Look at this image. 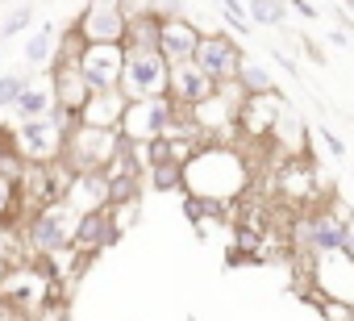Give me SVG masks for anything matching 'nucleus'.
<instances>
[{
    "label": "nucleus",
    "instance_id": "f257e3e1",
    "mask_svg": "<svg viewBox=\"0 0 354 321\" xmlns=\"http://www.w3.org/2000/svg\"><path fill=\"white\" fill-rule=\"evenodd\" d=\"M184 180H188V192H196V196L234 201V196L246 192L250 172L230 146H201L184 163Z\"/></svg>",
    "mask_w": 354,
    "mask_h": 321
},
{
    "label": "nucleus",
    "instance_id": "f03ea898",
    "mask_svg": "<svg viewBox=\"0 0 354 321\" xmlns=\"http://www.w3.org/2000/svg\"><path fill=\"white\" fill-rule=\"evenodd\" d=\"M121 150V129L113 125H92V121H75L67 129V146H63V163L71 172H109L113 158Z\"/></svg>",
    "mask_w": 354,
    "mask_h": 321
},
{
    "label": "nucleus",
    "instance_id": "7ed1b4c3",
    "mask_svg": "<svg viewBox=\"0 0 354 321\" xmlns=\"http://www.w3.org/2000/svg\"><path fill=\"white\" fill-rule=\"evenodd\" d=\"M67 129H71V117L55 104V109L42 113V117L17 121L13 138H17V146H21V154L30 158V163H59V158H63V146H67Z\"/></svg>",
    "mask_w": 354,
    "mask_h": 321
},
{
    "label": "nucleus",
    "instance_id": "20e7f679",
    "mask_svg": "<svg viewBox=\"0 0 354 321\" xmlns=\"http://www.w3.org/2000/svg\"><path fill=\"white\" fill-rule=\"evenodd\" d=\"M75 209L59 196V201H46L30 213V226H26V238L38 255H63L71 250V234H75Z\"/></svg>",
    "mask_w": 354,
    "mask_h": 321
},
{
    "label": "nucleus",
    "instance_id": "39448f33",
    "mask_svg": "<svg viewBox=\"0 0 354 321\" xmlns=\"http://www.w3.org/2000/svg\"><path fill=\"white\" fill-rule=\"evenodd\" d=\"M121 92L129 100H150L171 92V63L162 51H125V75H121Z\"/></svg>",
    "mask_w": 354,
    "mask_h": 321
},
{
    "label": "nucleus",
    "instance_id": "423d86ee",
    "mask_svg": "<svg viewBox=\"0 0 354 321\" xmlns=\"http://www.w3.org/2000/svg\"><path fill=\"white\" fill-rule=\"evenodd\" d=\"M121 230H125V226L117 221L113 205H104V209H88V213H80V217H75L71 250H75V255H84V259H92V255H100V250L117 246V242H121Z\"/></svg>",
    "mask_w": 354,
    "mask_h": 321
},
{
    "label": "nucleus",
    "instance_id": "0eeeda50",
    "mask_svg": "<svg viewBox=\"0 0 354 321\" xmlns=\"http://www.w3.org/2000/svg\"><path fill=\"white\" fill-rule=\"evenodd\" d=\"M350 238V221H337L333 213H308L296 221V255H342Z\"/></svg>",
    "mask_w": 354,
    "mask_h": 321
},
{
    "label": "nucleus",
    "instance_id": "6e6552de",
    "mask_svg": "<svg viewBox=\"0 0 354 321\" xmlns=\"http://www.w3.org/2000/svg\"><path fill=\"white\" fill-rule=\"evenodd\" d=\"M80 67L92 84V92H113L121 88L125 75V42H88V51L80 55Z\"/></svg>",
    "mask_w": 354,
    "mask_h": 321
},
{
    "label": "nucleus",
    "instance_id": "1a4fd4ad",
    "mask_svg": "<svg viewBox=\"0 0 354 321\" xmlns=\"http://www.w3.org/2000/svg\"><path fill=\"white\" fill-rule=\"evenodd\" d=\"M50 92H55V104L71 117V125L84 117L88 100H92V84H88L84 67L71 63V59H55V67H50Z\"/></svg>",
    "mask_w": 354,
    "mask_h": 321
},
{
    "label": "nucleus",
    "instance_id": "9d476101",
    "mask_svg": "<svg viewBox=\"0 0 354 321\" xmlns=\"http://www.w3.org/2000/svg\"><path fill=\"white\" fill-rule=\"evenodd\" d=\"M196 63H201L217 84H234L246 59H242V46H238L230 34H205L201 46H196Z\"/></svg>",
    "mask_w": 354,
    "mask_h": 321
},
{
    "label": "nucleus",
    "instance_id": "9b49d317",
    "mask_svg": "<svg viewBox=\"0 0 354 321\" xmlns=\"http://www.w3.org/2000/svg\"><path fill=\"white\" fill-rule=\"evenodd\" d=\"M75 26H80V34H84L88 42H125L129 17H125V9H121V0H92Z\"/></svg>",
    "mask_w": 354,
    "mask_h": 321
},
{
    "label": "nucleus",
    "instance_id": "f8f14e48",
    "mask_svg": "<svg viewBox=\"0 0 354 321\" xmlns=\"http://www.w3.org/2000/svg\"><path fill=\"white\" fill-rule=\"evenodd\" d=\"M221 92V84L196 63V59H184V63H171V96L180 100L184 109H196L205 100H213Z\"/></svg>",
    "mask_w": 354,
    "mask_h": 321
},
{
    "label": "nucleus",
    "instance_id": "ddd939ff",
    "mask_svg": "<svg viewBox=\"0 0 354 321\" xmlns=\"http://www.w3.org/2000/svg\"><path fill=\"white\" fill-rule=\"evenodd\" d=\"M205 30L188 17H162V34H158V51L167 55V63H184V59H196V46H201Z\"/></svg>",
    "mask_w": 354,
    "mask_h": 321
},
{
    "label": "nucleus",
    "instance_id": "4468645a",
    "mask_svg": "<svg viewBox=\"0 0 354 321\" xmlns=\"http://www.w3.org/2000/svg\"><path fill=\"white\" fill-rule=\"evenodd\" d=\"M63 201L75 209V213H88V209H104L109 205V172H75Z\"/></svg>",
    "mask_w": 354,
    "mask_h": 321
},
{
    "label": "nucleus",
    "instance_id": "2eb2a0df",
    "mask_svg": "<svg viewBox=\"0 0 354 321\" xmlns=\"http://www.w3.org/2000/svg\"><path fill=\"white\" fill-rule=\"evenodd\" d=\"M125 104H129V96H125L121 88H113V92H92V100H88V109H84V117H80V121H92V125H113V129H121Z\"/></svg>",
    "mask_w": 354,
    "mask_h": 321
},
{
    "label": "nucleus",
    "instance_id": "dca6fc26",
    "mask_svg": "<svg viewBox=\"0 0 354 321\" xmlns=\"http://www.w3.org/2000/svg\"><path fill=\"white\" fill-rule=\"evenodd\" d=\"M158 34H162V17H158V13L129 17V30H125V51H158Z\"/></svg>",
    "mask_w": 354,
    "mask_h": 321
},
{
    "label": "nucleus",
    "instance_id": "f3484780",
    "mask_svg": "<svg viewBox=\"0 0 354 321\" xmlns=\"http://www.w3.org/2000/svg\"><path fill=\"white\" fill-rule=\"evenodd\" d=\"M146 184L154 192H188V180H184V163L175 158H162V163H150L146 167Z\"/></svg>",
    "mask_w": 354,
    "mask_h": 321
},
{
    "label": "nucleus",
    "instance_id": "a211bd4d",
    "mask_svg": "<svg viewBox=\"0 0 354 321\" xmlns=\"http://www.w3.org/2000/svg\"><path fill=\"white\" fill-rule=\"evenodd\" d=\"M238 92L242 96H263V92H275V80H271V71L267 67H259V63H242V71H238Z\"/></svg>",
    "mask_w": 354,
    "mask_h": 321
},
{
    "label": "nucleus",
    "instance_id": "6ab92c4d",
    "mask_svg": "<svg viewBox=\"0 0 354 321\" xmlns=\"http://www.w3.org/2000/svg\"><path fill=\"white\" fill-rule=\"evenodd\" d=\"M50 109H55V92H50V88H38V84H30V88L21 92V100L13 104L17 121H26V117H42V113H50Z\"/></svg>",
    "mask_w": 354,
    "mask_h": 321
},
{
    "label": "nucleus",
    "instance_id": "aec40b11",
    "mask_svg": "<svg viewBox=\"0 0 354 321\" xmlns=\"http://www.w3.org/2000/svg\"><path fill=\"white\" fill-rule=\"evenodd\" d=\"M254 26H283L288 21V0H250L246 5Z\"/></svg>",
    "mask_w": 354,
    "mask_h": 321
},
{
    "label": "nucleus",
    "instance_id": "412c9836",
    "mask_svg": "<svg viewBox=\"0 0 354 321\" xmlns=\"http://www.w3.org/2000/svg\"><path fill=\"white\" fill-rule=\"evenodd\" d=\"M30 84H34V80H30L26 71H9V75H0V109H13Z\"/></svg>",
    "mask_w": 354,
    "mask_h": 321
},
{
    "label": "nucleus",
    "instance_id": "4be33fe9",
    "mask_svg": "<svg viewBox=\"0 0 354 321\" xmlns=\"http://www.w3.org/2000/svg\"><path fill=\"white\" fill-rule=\"evenodd\" d=\"M21 213V184H13V180H5L0 176V221H13Z\"/></svg>",
    "mask_w": 354,
    "mask_h": 321
},
{
    "label": "nucleus",
    "instance_id": "5701e85b",
    "mask_svg": "<svg viewBox=\"0 0 354 321\" xmlns=\"http://www.w3.org/2000/svg\"><path fill=\"white\" fill-rule=\"evenodd\" d=\"M50 46H55V30H38V34L26 42V59H30L34 67H42V63H50Z\"/></svg>",
    "mask_w": 354,
    "mask_h": 321
},
{
    "label": "nucleus",
    "instance_id": "b1692460",
    "mask_svg": "<svg viewBox=\"0 0 354 321\" xmlns=\"http://www.w3.org/2000/svg\"><path fill=\"white\" fill-rule=\"evenodd\" d=\"M88 51V38L80 34V26H71L63 38H59V51H55V59H71V63H80V55Z\"/></svg>",
    "mask_w": 354,
    "mask_h": 321
},
{
    "label": "nucleus",
    "instance_id": "393cba45",
    "mask_svg": "<svg viewBox=\"0 0 354 321\" xmlns=\"http://www.w3.org/2000/svg\"><path fill=\"white\" fill-rule=\"evenodd\" d=\"M30 21H34V5H21V9H13V13L5 17V26H0V38H17L21 30H30Z\"/></svg>",
    "mask_w": 354,
    "mask_h": 321
},
{
    "label": "nucleus",
    "instance_id": "a878e982",
    "mask_svg": "<svg viewBox=\"0 0 354 321\" xmlns=\"http://www.w3.org/2000/svg\"><path fill=\"white\" fill-rule=\"evenodd\" d=\"M321 317L325 321H354V309L346 300H321Z\"/></svg>",
    "mask_w": 354,
    "mask_h": 321
},
{
    "label": "nucleus",
    "instance_id": "bb28decb",
    "mask_svg": "<svg viewBox=\"0 0 354 321\" xmlns=\"http://www.w3.org/2000/svg\"><path fill=\"white\" fill-rule=\"evenodd\" d=\"M321 142H325V150H329L333 158H342V154H346V142H342L333 129H321Z\"/></svg>",
    "mask_w": 354,
    "mask_h": 321
},
{
    "label": "nucleus",
    "instance_id": "cd10ccee",
    "mask_svg": "<svg viewBox=\"0 0 354 321\" xmlns=\"http://www.w3.org/2000/svg\"><path fill=\"white\" fill-rule=\"evenodd\" d=\"M288 5H292V9H296V13H304V17H308V21H317V9H313V5H308V0H288Z\"/></svg>",
    "mask_w": 354,
    "mask_h": 321
},
{
    "label": "nucleus",
    "instance_id": "c85d7f7f",
    "mask_svg": "<svg viewBox=\"0 0 354 321\" xmlns=\"http://www.w3.org/2000/svg\"><path fill=\"white\" fill-rule=\"evenodd\" d=\"M342 259L354 267V230H350V238H346V246H342Z\"/></svg>",
    "mask_w": 354,
    "mask_h": 321
},
{
    "label": "nucleus",
    "instance_id": "c756f323",
    "mask_svg": "<svg viewBox=\"0 0 354 321\" xmlns=\"http://www.w3.org/2000/svg\"><path fill=\"white\" fill-rule=\"evenodd\" d=\"M0 321H17V317H13V313H9L5 304H0Z\"/></svg>",
    "mask_w": 354,
    "mask_h": 321
}]
</instances>
